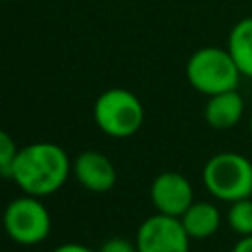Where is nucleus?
<instances>
[{
  "instance_id": "f257e3e1",
  "label": "nucleus",
  "mask_w": 252,
  "mask_h": 252,
  "mask_svg": "<svg viewBox=\"0 0 252 252\" xmlns=\"http://www.w3.org/2000/svg\"><path fill=\"white\" fill-rule=\"evenodd\" d=\"M73 169L65 150L53 142H35L18 150L10 169L16 185L32 197H45L63 187Z\"/></svg>"
},
{
  "instance_id": "f03ea898",
  "label": "nucleus",
  "mask_w": 252,
  "mask_h": 252,
  "mask_svg": "<svg viewBox=\"0 0 252 252\" xmlns=\"http://www.w3.org/2000/svg\"><path fill=\"white\" fill-rule=\"evenodd\" d=\"M185 77L197 93L213 96L238 89L242 73L238 71L226 47L205 45L193 51L187 59Z\"/></svg>"
},
{
  "instance_id": "7ed1b4c3",
  "label": "nucleus",
  "mask_w": 252,
  "mask_h": 252,
  "mask_svg": "<svg viewBox=\"0 0 252 252\" xmlns=\"http://www.w3.org/2000/svg\"><path fill=\"white\" fill-rule=\"evenodd\" d=\"M203 185L219 201L252 197V161L238 152H219L203 165Z\"/></svg>"
},
{
  "instance_id": "20e7f679",
  "label": "nucleus",
  "mask_w": 252,
  "mask_h": 252,
  "mask_svg": "<svg viewBox=\"0 0 252 252\" xmlns=\"http://www.w3.org/2000/svg\"><path fill=\"white\" fill-rule=\"evenodd\" d=\"M93 116L96 126L112 138H128L144 124L142 100L126 89H108L94 100Z\"/></svg>"
},
{
  "instance_id": "39448f33",
  "label": "nucleus",
  "mask_w": 252,
  "mask_h": 252,
  "mask_svg": "<svg viewBox=\"0 0 252 252\" xmlns=\"http://www.w3.org/2000/svg\"><path fill=\"white\" fill-rule=\"evenodd\" d=\"M4 230L6 234L24 246L39 244L49 236L51 230V217L45 205L32 195L18 197L8 203L4 217Z\"/></svg>"
},
{
  "instance_id": "423d86ee",
  "label": "nucleus",
  "mask_w": 252,
  "mask_h": 252,
  "mask_svg": "<svg viewBox=\"0 0 252 252\" xmlns=\"http://www.w3.org/2000/svg\"><path fill=\"white\" fill-rule=\"evenodd\" d=\"M138 252H189V234L177 217L156 213L148 217L136 232Z\"/></svg>"
},
{
  "instance_id": "0eeeda50",
  "label": "nucleus",
  "mask_w": 252,
  "mask_h": 252,
  "mask_svg": "<svg viewBox=\"0 0 252 252\" xmlns=\"http://www.w3.org/2000/svg\"><path fill=\"white\" fill-rule=\"evenodd\" d=\"M150 199L158 213L179 219L195 201L193 185L179 171H163L154 177L150 185Z\"/></svg>"
},
{
  "instance_id": "6e6552de",
  "label": "nucleus",
  "mask_w": 252,
  "mask_h": 252,
  "mask_svg": "<svg viewBox=\"0 0 252 252\" xmlns=\"http://www.w3.org/2000/svg\"><path fill=\"white\" fill-rule=\"evenodd\" d=\"M73 173L85 189L94 193H104L116 183V169L112 161L94 150H87L77 156L73 161Z\"/></svg>"
},
{
  "instance_id": "1a4fd4ad",
  "label": "nucleus",
  "mask_w": 252,
  "mask_h": 252,
  "mask_svg": "<svg viewBox=\"0 0 252 252\" xmlns=\"http://www.w3.org/2000/svg\"><path fill=\"white\" fill-rule=\"evenodd\" d=\"M244 110H246L244 96L238 93V89H234L209 96L203 114H205V122L213 130H230L238 126V122L244 116Z\"/></svg>"
},
{
  "instance_id": "9d476101",
  "label": "nucleus",
  "mask_w": 252,
  "mask_h": 252,
  "mask_svg": "<svg viewBox=\"0 0 252 252\" xmlns=\"http://www.w3.org/2000/svg\"><path fill=\"white\" fill-rule=\"evenodd\" d=\"M185 232L193 240H205L220 228V211L211 201H193L191 207L179 217Z\"/></svg>"
},
{
  "instance_id": "9b49d317",
  "label": "nucleus",
  "mask_w": 252,
  "mask_h": 252,
  "mask_svg": "<svg viewBox=\"0 0 252 252\" xmlns=\"http://www.w3.org/2000/svg\"><path fill=\"white\" fill-rule=\"evenodd\" d=\"M226 49L242 77L252 79V16L240 18L228 32Z\"/></svg>"
},
{
  "instance_id": "f8f14e48",
  "label": "nucleus",
  "mask_w": 252,
  "mask_h": 252,
  "mask_svg": "<svg viewBox=\"0 0 252 252\" xmlns=\"http://www.w3.org/2000/svg\"><path fill=\"white\" fill-rule=\"evenodd\" d=\"M226 222L238 236H250L252 234V197L238 199L234 203H228Z\"/></svg>"
},
{
  "instance_id": "ddd939ff",
  "label": "nucleus",
  "mask_w": 252,
  "mask_h": 252,
  "mask_svg": "<svg viewBox=\"0 0 252 252\" xmlns=\"http://www.w3.org/2000/svg\"><path fill=\"white\" fill-rule=\"evenodd\" d=\"M16 154H18L16 142L12 140V136L8 132L0 130V175L10 177V169L16 159Z\"/></svg>"
},
{
  "instance_id": "4468645a",
  "label": "nucleus",
  "mask_w": 252,
  "mask_h": 252,
  "mask_svg": "<svg viewBox=\"0 0 252 252\" xmlns=\"http://www.w3.org/2000/svg\"><path fill=\"white\" fill-rule=\"evenodd\" d=\"M98 252H138V248L136 242H130L126 238H110L98 248Z\"/></svg>"
},
{
  "instance_id": "2eb2a0df",
  "label": "nucleus",
  "mask_w": 252,
  "mask_h": 252,
  "mask_svg": "<svg viewBox=\"0 0 252 252\" xmlns=\"http://www.w3.org/2000/svg\"><path fill=\"white\" fill-rule=\"evenodd\" d=\"M53 252H94V250H91L89 246H85V244H79V242H67V244H61V246H57Z\"/></svg>"
},
{
  "instance_id": "dca6fc26",
  "label": "nucleus",
  "mask_w": 252,
  "mask_h": 252,
  "mask_svg": "<svg viewBox=\"0 0 252 252\" xmlns=\"http://www.w3.org/2000/svg\"><path fill=\"white\" fill-rule=\"evenodd\" d=\"M230 252H252V234L250 236H240L234 242V246H232Z\"/></svg>"
},
{
  "instance_id": "f3484780",
  "label": "nucleus",
  "mask_w": 252,
  "mask_h": 252,
  "mask_svg": "<svg viewBox=\"0 0 252 252\" xmlns=\"http://www.w3.org/2000/svg\"><path fill=\"white\" fill-rule=\"evenodd\" d=\"M248 130H250V134H252V110H250V116H248Z\"/></svg>"
},
{
  "instance_id": "a211bd4d",
  "label": "nucleus",
  "mask_w": 252,
  "mask_h": 252,
  "mask_svg": "<svg viewBox=\"0 0 252 252\" xmlns=\"http://www.w3.org/2000/svg\"><path fill=\"white\" fill-rule=\"evenodd\" d=\"M6 2H10V0H6Z\"/></svg>"
}]
</instances>
